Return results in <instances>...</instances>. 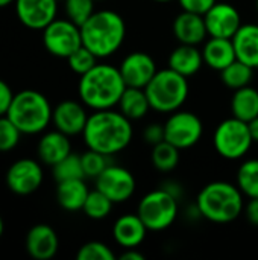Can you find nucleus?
Wrapping results in <instances>:
<instances>
[{
  "label": "nucleus",
  "instance_id": "1",
  "mask_svg": "<svg viewBox=\"0 0 258 260\" xmlns=\"http://www.w3.org/2000/svg\"><path fill=\"white\" fill-rule=\"evenodd\" d=\"M134 136L132 120L120 110H99L88 116L82 137L88 149L105 155H116L125 151Z\"/></svg>",
  "mask_w": 258,
  "mask_h": 260
},
{
  "label": "nucleus",
  "instance_id": "2",
  "mask_svg": "<svg viewBox=\"0 0 258 260\" xmlns=\"http://www.w3.org/2000/svg\"><path fill=\"white\" fill-rule=\"evenodd\" d=\"M126 84L119 67L97 62L79 79L78 93L81 102L93 111L111 110L119 105Z\"/></svg>",
  "mask_w": 258,
  "mask_h": 260
},
{
  "label": "nucleus",
  "instance_id": "3",
  "mask_svg": "<svg viewBox=\"0 0 258 260\" xmlns=\"http://www.w3.org/2000/svg\"><path fill=\"white\" fill-rule=\"evenodd\" d=\"M82 44L99 59L109 58L125 43L126 23L123 17L111 9L94 11L81 26Z\"/></svg>",
  "mask_w": 258,
  "mask_h": 260
},
{
  "label": "nucleus",
  "instance_id": "4",
  "mask_svg": "<svg viewBox=\"0 0 258 260\" xmlns=\"http://www.w3.org/2000/svg\"><path fill=\"white\" fill-rule=\"evenodd\" d=\"M243 193L237 184L228 181H213L202 187L196 198V207L201 216L214 224H228L236 221L243 209Z\"/></svg>",
  "mask_w": 258,
  "mask_h": 260
},
{
  "label": "nucleus",
  "instance_id": "5",
  "mask_svg": "<svg viewBox=\"0 0 258 260\" xmlns=\"http://www.w3.org/2000/svg\"><path fill=\"white\" fill-rule=\"evenodd\" d=\"M53 108L49 99L36 90H21L14 94L6 116L21 134H40L52 122Z\"/></svg>",
  "mask_w": 258,
  "mask_h": 260
},
{
  "label": "nucleus",
  "instance_id": "6",
  "mask_svg": "<svg viewBox=\"0 0 258 260\" xmlns=\"http://www.w3.org/2000/svg\"><path fill=\"white\" fill-rule=\"evenodd\" d=\"M144 90L152 110L163 114H172L186 104L190 87L186 76L167 67L158 70Z\"/></svg>",
  "mask_w": 258,
  "mask_h": 260
},
{
  "label": "nucleus",
  "instance_id": "7",
  "mask_svg": "<svg viewBox=\"0 0 258 260\" xmlns=\"http://www.w3.org/2000/svg\"><path fill=\"white\" fill-rule=\"evenodd\" d=\"M179 200L163 187H158L146 193L137 209V215L141 218L149 232L167 230L178 218Z\"/></svg>",
  "mask_w": 258,
  "mask_h": 260
},
{
  "label": "nucleus",
  "instance_id": "8",
  "mask_svg": "<svg viewBox=\"0 0 258 260\" xmlns=\"http://www.w3.org/2000/svg\"><path fill=\"white\" fill-rule=\"evenodd\" d=\"M254 139L249 131V125L245 120L237 117H230L222 120L213 134L214 151L225 160H240L243 158L251 146Z\"/></svg>",
  "mask_w": 258,
  "mask_h": 260
},
{
  "label": "nucleus",
  "instance_id": "9",
  "mask_svg": "<svg viewBox=\"0 0 258 260\" xmlns=\"http://www.w3.org/2000/svg\"><path fill=\"white\" fill-rule=\"evenodd\" d=\"M43 44L56 58H68L82 46L81 26L68 18H55L43 29Z\"/></svg>",
  "mask_w": 258,
  "mask_h": 260
},
{
  "label": "nucleus",
  "instance_id": "10",
  "mask_svg": "<svg viewBox=\"0 0 258 260\" xmlns=\"http://www.w3.org/2000/svg\"><path fill=\"white\" fill-rule=\"evenodd\" d=\"M164 131L166 140L179 151H184L199 143L204 134V125L195 113L176 110L166 120Z\"/></svg>",
  "mask_w": 258,
  "mask_h": 260
},
{
  "label": "nucleus",
  "instance_id": "11",
  "mask_svg": "<svg viewBox=\"0 0 258 260\" xmlns=\"http://www.w3.org/2000/svg\"><path fill=\"white\" fill-rule=\"evenodd\" d=\"M135 187L137 181L132 172L113 163L96 178V189L105 193L114 204H122L131 200L135 193Z\"/></svg>",
  "mask_w": 258,
  "mask_h": 260
},
{
  "label": "nucleus",
  "instance_id": "12",
  "mask_svg": "<svg viewBox=\"0 0 258 260\" xmlns=\"http://www.w3.org/2000/svg\"><path fill=\"white\" fill-rule=\"evenodd\" d=\"M41 165L32 158H20L14 161L6 172V186L15 195H30L36 192L43 183Z\"/></svg>",
  "mask_w": 258,
  "mask_h": 260
},
{
  "label": "nucleus",
  "instance_id": "13",
  "mask_svg": "<svg viewBox=\"0 0 258 260\" xmlns=\"http://www.w3.org/2000/svg\"><path fill=\"white\" fill-rule=\"evenodd\" d=\"M204 18L208 37L233 38L243 24L237 8L227 2H216L204 15Z\"/></svg>",
  "mask_w": 258,
  "mask_h": 260
},
{
  "label": "nucleus",
  "instance_id": "14",
  "mask_svg": "<svg viewBox=\"0 0 258 260\" xmlns=\"http://www.w3.org/2000/svg\"><path fill=\"white\" fill-rule=\"evenodd\" d=\"M119 70L123 76L126 87H137V88H146V85L152 81V78L158 72L154 58L146 52L128 53L122 59Z\"/></svg>",
  "mask_w": 258,
  "mask_h": 260
},
{
  "label": "nucleus",
  "instance_id": "15",
  "mask_svg": "<svg viewBox=\"0 0 258 260\" xmlns=\"http://www.w3.org/2000/svg\"><path fill=\"white\" fill-rule=\"evenodd\" d=\"M14 5L21 24L35 30H43L58 12V0H15Z\"/></svg>",
  "mask_w": 258,
  "mask_h": 260
},
{
  "label": "nucleus",
  "instance_id": "16",
  "mask_svg": "<svg viewBox=\"0 0 258 260\" xmlns=\"http://www.w3.org/2000/svg\"><path fill=\"white\" fill-rule=\"evenodd\" d=\"M87 120H88V114L85 105L73 99L59 102L52 113V123L55 125V128L67 134L68 137L82 134Z\"/></svg>",
  "mask_w": 258,
  "mask_h": 260
},
{
  "label": "nucleus",
  "instance_id": "17",
  "mask_svg": "<svg viewBox=\"0 0 258 260\" xmlns=\"http://www.w3.org/2000/svg\"><path fill=\"white\" fill-rule=\"evenodd\" d=\"M172 30L175 38L179 41V44L199 46L205 43L208 37L204 15L189 11H182L175 17Z\"/></svg>",
  "mask_w": 258,
  "mask_h": 260
},
{
  "label": "nucleus",
  "instance_id": "18",
  "mask_svg": "<svg viewBox=\"0 0 258 260\" xmlns=\"http://www.w3.org/2000/svg\"><path fill=\"white\" fill-rule=\"evenodd\" d=\"M59 248L56 232L47 224L33 225L26 236V251L35 260H49L55 257Z\"/></svg>",
  "mask_w": 258,
  "mask_h": 260
},
{
  "label": "nucleus",
  "instance_id": "19",
  "mask_svg": "<svg viewBox=\"0 0 258 260\" xmlns=\"http://www.w3.org/2000/svg\"><path fill=\"white\" fill-rule=\"evenodd\" d=\"M148 232V227L137 213L123 215L113 225L114 241L122 248H137L146 239Z\"/></svg>",
  "mask_w": 258,
  "mask_h": 260
},
{
  "label": "nucleus",
  "instance_id": "20",
  "mask_svg": "<svg viewBox=\"0 0 258 260\" xmlns=\"http://www.w3.org/2000/svg\"><path fill=\"white\" fill-rule=\"evenodd\" d=\"M204 62L217 72H222L225 67H228L231 62L237 59L236 49L231 38H219V37H210L204 43L202 49Z\"/></svg>",
  "mask_w": 258,
  "mask_h": 260
},
{
  "label": "nucleus",
  "instance_id": "21",
  "mask_svg": "<svg viewBox=\"0 0 258 260\" xmlns=\"http://www.w3.org/2000/svg\"><path fill=\"white\" fill-rule=\"evenodd\" d=\"M204 56H202V50L198 49V46H192V44H179L178 47H175L167 59V66L169 69L175 70L176 73L190 78L195 76L204 66Z\"/></svg>",
  "mask_w": 258,
  "mask_h": 260
},
{
  "label": "nucleus",
  "instance_id": "22",
  "mask_svg": "<svg viewBox=\"0 0 258 260\" xmlns=\"http://www.w3.org/2000/svg\"><path fill=\"white\" fill-rule=\"evenodd\" d=\"M68 154H71L70 139L58 129L46 133L38 142V157L47 166H55Z\"/></svg>",
  "mask_w": 258,
  "mask_h": 260
},
{
  "label": "nucleus",
  "instance_id": "23",
  "mask_svg": "<svg viewBox=\"0 0 258 260\" xmlns=\"http://www.w3.org/2000/svg\"><path fill=\"white\" fill-rule=\"evenodd\" d=\"M231 40L236 49L237 59L248 64L254 70L258 69V24H242Z\"/></svg>",
  "mask_w": 258,
  "mask_h": 260
},
{
  "label": "nucleus",
  "instance_id": "24",
  "mask_svg": "<svg viewBox=\"0 0 258 260\" xmlns=\"http://www.w3.org/2000/svg\"><path fill=\"white\" fill-rule=\"evenodd\" d=\"M84 180L85 178H76V180H67V181L58 183L56 201L64 210L67 212L82 210L85 200L90 193Z\"/></svg>",
  "mask_w": 258,
  "mask_h": 260
},
{
  "label": "nucleus",
  "instance_id": "25",
  "mask_svg": "<svg viewBox=\"0 0 258 260\" xmlns=\"http://www.w3.org/2000/svg\"><path fill=\"white\" fill-rule=\"evenodd\" d=\"M117 107L129 120H141L151 110L146 90L137 87H126Z\"/></svg>",
  "mask_w": 258,
  "mask_h": 260
},
{
  "label": "nucleus",
  "instance_id": "26",
  "mask_svg": "<svg viewBox=\"0 0 258 260\" xmlns=\"http://www.w3.org/2000/svg\"><path fill=\"white\" fill-rule=\"evenodd\" d=\"M231 113L234 117L251 122L258 116V90L246 85L239 90H234L231 98Z\"/></svg>",
  "mask_w": 258,
  "mask_h": 260
},
{
  "label": "nucleus",
  "instance_id": "27",
  "mask_svg": "<svg viewBox=\"0 0 258 260\" xmlns=\"http://www.w3.org/2000/svg\"><path fill=\"white\" fill-rule=\"evenodd\" d=\"M252 75H254L252 67L236 59L234 62H231L228 67H225L220 72V79L230 90H239L251 84Z\"/></svg>",
  "mask_w": 258,
  "mask_h": 260
},
{
  "label": "nucleus",
  "instance_id": "28",
  "mask_svg": "<svg viewBox=\"0 0 258 260\" xmlns=\"http://www.w3.org/2000/svg\"><path fill=\"white\" fill-rule=\"evenodd\" d=\"M236 184L249 200L258 198V158L245 160L239 166Z\"/></svg>",
  "mask_w": 258,
  "mask_h": 260
},
{
  "label": "nucleus",
  "instance_id": "29",
  "mask_svg": "<svg viewBox=\"0 0 258 260\" xmlns=\"http://www.w3.org/2000/svg\"><path fill=\"white\" fill-rule=\"evenodd\" d=\"M152 165L160 172H170L179 163V149L167 140L160 142L152 149Z\"/></svg>",
  "mask_w": 258,
  "mask_h": 260
},
{
  "label": "nucleus",
  "instance_id": "30",
  "mask_svg": "<svg viewBox=\"0 0 258 260\" xmlns=\"http://www.w3.org/2000/svg\"><path fill=\"white\" fill-rule=\"evenodd\" d=\"M113 206H114V203L105 193H102L99 189H96L88 193L85 204L82 207V212L88 218L99 221V219H105L111 213Z\"/></svg>",
  "mask_w": 258,
  "mask_h": 260
},
{
  "label": "nucleus",
  "instance_id": "31",
  "mask_svg": "<svg viewBox=\"0 0 258 260\" xmlns=\"http://www.w3.org/2000/svg\"><path fill=\"white\" fill-rule=\"evenodd\" d=\"M52 169H53V178L56 180V183L76 180V178H85L81 155H76V154H68L59 163L52 166Z\"/></svg>",
  "mask_w": 258,
  "mask_h": 260
},
{
  "label": "nucleus",
  "instance_id": "32",
  "mask_svg": "<svg viewBox=\"0 0 258 260\" xmlns=\"http://www.w3.org/2000/svg\"><path fill=\"white\" fill-rule=\"evenodd\" d=\"M81 161H82L85 178H94V180L111 165L109 155H105L93 149H88L87 152H84L81 155Z\"/></svg>",
  "mask_w": 258,
  "mask_h": 260
},
{
  "label": "nucleus",
  "instance_id": "33",
  "mask_svg": "<svg viewBox=\"0 0 258 260\" xmlns=\"http://www.w3.org/2000/svg\"><path fill=\"white\" fill-rule=\"evenodd\" d=\"M96 0H64V9L68 20L82 26L94 12Z\"/></svg>",
  "mask_w": 258,
  "mask_h": 260
},
{
  "label": "nucleus",
  "instance_id": "34",
  "mask_svg": "<svg viewBox=\"0 0 258 260\" xmlns=\"http://www.w3.org/2000/svg\"><path fill=\"white\" fill-rule=\"evenodd\" d=\"M97 56L90 50L87 49L84 44L76 49L68 58H67V62H68V67L78 73L79 76H82L84 73H87L88 70H91L96 64H97Z\"/></svg>",
  "mask_w": 258,
  "mask_h": 260
},
{
  "label": "nucleus",
  "instance_id": "35",
  "mask_svg": "<svg viewBox=\"0 0 258 260\" xmlns=\"http://www.w3.org/2000/svg\"><path fill=\"white\" fill-rule=\"evenodd\" d=\"M21 137V131L8 116H0V152L12 151Z\"/></svg>",
  "mask_w": 258,
  "mask_h": 260
},
{
  "label": "nucleus",
  "instance_id": "36",
  "mask_svg": "<svg viewBox=\"0 0 258 260\" xmlns=\"http://www.w3.org/2000/svg\"><path fill=\"white\" fill-rule=\"evenodd\" d=\"M76 259L78 260H114L116 256L113 253V250L103 244V242H99V241H91V242H87L84 244L78 254H76Z\"/></svg>",
  "mask_w": 258,
  "mask_h": 260
},
{
  "label": "nucleus",
  "instance_id": "37",
  "mask_svg": "<svg viewBox=\"0 0 258 260\" xmlns=\"http://www.w3.org/2000/svg\"><path fill=\"white\" fill-rule=\"evenodd\" d=\"M143 139L146 143L155 146L158 145L160 142L166 140V131H164V125L161 123H149L144 129H143Z\"/></svg>",
  "mask_w": 258,
  "mask_h": 260
},
{
  "label": "nucleus",
  "instance_id": "38",
  "mask_svg": "<svg viewBox=\"0 0 258 260\" xmlns=\"http://www.w3.org/2000/svg\"><path fill=\"white\" fill-rule=\"evenodd\" d=\"M216 2L217 0H178L182 11H189L201 15H205Z\"/></svg>",
  "mask_w": 258,
  "mask_h": 260
},
{
  "label": "nucleus",
  "instance_id": "39",
  "mask_svg": "<svg viewBox=\"0 0 258 260\" xmlns=\"http://www.w3.org/2000/svg\"><path fill=\"white\" fill-rule=\"evenodd\" d=\"M12 99H14V93L11 87L3 79H0V116H6Z\"/></svg>",
  "mask_w": 258,
  "mask_h": 260
},
{
  "label": "nucleus",
  "instance_id": "40",
  "mask_svg": "<svg viewBox=\"0 0 258 260\" xmlns=\"http://www.w3.org/2000/svg\"><path fill=\"white\" fill-rule=\"evenodd\" d=\"M245 213H246L248 221L252 225L258 227V198H251L249 200V203L245 207Z\"/></svg>",
  "mask_w": 258,
  "mask_h": 260
},
{
  "label": "nucleus",
  "instance_id": "41",
  "mask_svg": "<svg viewBox=\"0 0 258 260\" xmlns=\"http://www.w3.org/2000/svg\"><path fill=\"white\" fill-rule=\"evenodd\" d=\"M161 187L166 189L167 192H170V193H172L173 197H176L178 200L182 197V187H181V184H178L176 181L167 180V181H164V183L161 184Z\"/></svg>",
  "mask_w": 258,
  "mask_h": 260
},
{
  "label": "nucleus",
  "instance_id": "42",
  "mask_svg": "<svg viewBox=\"0 0 258 260\" xmlns=\"http://www.w3.org/2000/svg\"><path fill=\"white\" fill-rule=\"evenodd\" d=\"M120 260H143L144 256L137 251V248H125V251L120 254Z\"/></svg>",
  "mask_w": 258,
  "mask_h": 260
},
{
  "label": "nucleus",
  "instance_id": "43",
  "mask_svg": "<svg viewBox=\"0 0 258 260\" xmlns=\"http://www.w3.org/2000/svg\"><path fill=\"white\" fill-rule=\"evenodd\" d=\"M248 125H249V131H251V136L254 139V143L255 142L258 143V116L255 119H252L251 122H248Z\"/></svg>",
  "mask_w": 258,
  "mask_h": 260
},
{
  "label": "nucleus",
  "instance_id": "44",
  "mask_svg": "<svg viewBox=\"0 0 258 260\" xmlns=\"http://www.w3.org/2000/svg\"><path fill=\"white\" fill-rule=\"evenodd\" d=\"M11 3H15V0H0V8H6Z\"/></svg>",
  "mask_w": 258,
  "mask_h": 260
},
{
  "label": "nucleus",
  "instance_id": "45",
  "mask_svg": "<svg viewBox=\"0 0 258 260\" xmlns=\"http://www.w3.org/2000/svg\"><path fill=\"white\" fill-rule=\"evenodd\" d=\"M3 232H5V224H3V219H2V216H0V238H2V235H3Z\"/></svg>",
  "mask_w": 258,
  "mask_h": 260
},
{
  "label": "nucleus",
  "instance_id": "46",
  "mask_svg": "<svg viewBox=\"0 0 258 260\" xmlns=\"http://www.w3.org/2000/svg\"><path fill=\"white\" fill-rule=\"evenodd\" d=\"M154 2H158V3H169V2H173V0H154Z\"/></svg>",
  "mask_w": 258,
  "mask_h": 260
},
{
  "label": "nucleus",
  "instance_id": "47",
  "mask_svg": "<svg viewBox=\"0 0 258 260\" xmlns=\"http://www.w3.org/2000/svg\"><path fill=\"white\" fill-rule=\"evenodd\" d=\"M255 5H257V11H258V0H255Z\"/></svg>",
  "mask_w": 258,
  "mask_h": 260
},
{
  "label": "nucleus",
  "instance_id": "48",
  "mask_svg": "<svg viewBox=\"0 0 258 260\" xmlns=\"http://www.w3.org/2000/svg\"><path fill=\"white\" fill-rule=\"evenodd\" d=\"M96 2H105V0H96Z\"/></svg>",
  "mask_w": 258,
  "mask_h": 260
},
{
  "label": "nucleus",
  "instance_id": "49",
  "mask_svg": "<svg viewBox=\"0 0 258 260\" xmlns=\"http://www.w3.org/2000/svg\"><path fill=\"white\" fill-rule=\"evenodd\" d=\"M58 2H64V0H58Z\"/></svg>",
  "mask_w": 258,
  "mask_h": 260
}]
</instances>
